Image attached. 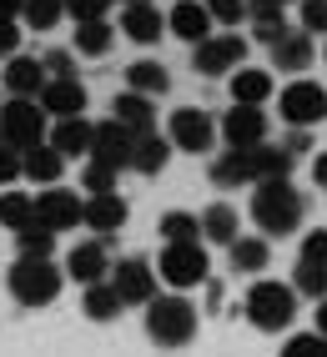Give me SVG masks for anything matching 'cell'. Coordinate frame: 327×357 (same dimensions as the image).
Masks as SVG:
<instances>
[{
	"instance_id": "cell-41",
	"label": "cell",
	"mask_w": 327,
	"mask_h": 357,
	"mask_svg": "<svg viewBox=\"0 0 327 357\" xmlns=\"http://www.w3.org/2000/svg\"><path fill=\"white\" fill-rule=\"evenodd\" d=\"M282 357H327V337H322V332H312V337H292L282 347Z\"/></svg>"
},
{
	"instance_id": "cell-40",
	"label": "cell",
	"mask_w": 327,
	"mask_h": 357,
	"mask_svg": "<svg viewBox=\"0 0 327 357\" xmlns=\"http://www.w3.org/2000/svg\"><path fill=\"white\" fill-rule=\"evenodd\" d=\"M302 31L327 36V0H302Z\"/></svg>"
},
{
	"instance_id": "cell-7",
	"label": "cell",
	"mask_w": 327,
	"mask_h": 357,
	"mask_svg": "<svg viewBox=\"0 0 327 357\" xmlns=\"http://www.w3.org/2000/svg\"><path fill=\"white\" fill-rule=\"evenodd\" d=\"M167 141L176 151H186V156H201V151H212L217 146V121L206 111H197V106H181V111H172V121H167Z\"/></svg>"
},
{
	"instance_id": "cell-45",
	"label": "cell",
	"mask_w": 327,
	"mask_h": 357,
	"mask_svg": "<svg viewBox=\"0 0 327 357\" xmlns=\"http://www.w3.org/2000/svg\"><path fill=\"white\" fill-rule=\"evenodd\" d=\"M15 45H20V26H15V15H0V56H15Z\"/></svg>"
},
{
	"instance_id": "cell-8",
	"label": "cell",
	"mask_w": 327,
	"mask_h": 357,
	"mask_svg": "<svg viewBox=\"0 0 327 357\" xmlns=\"http://www.w3.org/2000/svg\"><path fill=\"white\" fill-rule=\"evenodd\" d=\"M36 222H40V227H51V231L61 236V231H71V227L86 222V202L71 192V186H61V181H56V186H45V192L36 197Z\"/></svg>"
},
{
	"instance_id": "cell-47",
	"label": "cell",
	"mask_w": 327,
	"mask_h": 357,
	"mask_svg": "<svg viewBox=\"0 0 327 357\" xmlns=\"http://www.w3.org/2000/svg\"><path fill=\"white\" fill-rule=\"evenodd\" d=\"M312 181H317V186H327V156H317V161H312Z\"/></svg>"
},
{
	"instance_id": "cell-33",
	"label": "cell",
	"mask_w": 327,
	"mask_h": 357,
	"mask_svg": "<svg viewBox=\"0 0 327 357\" xmlns=\"http://www.w3.org/2000/svg\"><path fill=\"white\" fill-rule=\"evenodd\" d=\"M267 236H237V242H231V267L237 272H262L267 267Z\"/></svg>"
},
{
	"instance_id": "cell-21",
	"label": "cell",
	"mask_w": 327,
	"mask_h": 357,
	"mask_svg": "<svg viewBox=\"0 0 327 357\" xmlns=\"http://www.w3.org/2000/svg\"><path fill=\"white\" fill-rule=\"evenodd\" d=\"M167 156H172V141L161 136V131H136V146H131V172L156 176L161 166H167Z\"/></svg>"
},
{
	"instance_id": "cell-3",
	"label": "cell",
	"mask_w": 327,
	"mask_h": 357,
	"mask_svg": "<svg viewBox=\"0 0 327 357\" xmlns=\"http://www.w3.org/2000/svg\"><path fill=\"white\" fill-rule=\"evenodd\" d=\"M45 131H51V116L40 111L36 96H10L6 106H0V141L15 151H31L45 141Z\"/></svg>"
},
{
	"instance_id": "cell-37",
	"label": "cell",
	"mask_w": 327,
	"mask_h": 357,
	"mask_svg": "<svg viewBox=\"0 0 327 357\" xmlns=\"http://www.w3.org/2000/svg\"><path fill=\"white\" fill-rule=\"evenodd\" d=\"M116 172H121V166H111V161H96V156H91V166L81 172V186H86L91 197H96V192H116Z\"/></svg>"
},
{
	"instance_id": "cell-38",
	"label": "cell",
	"mask_w": 327,
	"mask_h": 357,
	"mask_svg": "<svg viewBox=\"0 0 327 357\" xmlns=\"http://www.w3.org/2000/svg\"><path fill=\"white\" fill-rule=\"evenodd\" d=\"M292 287H297V292H307V297H317V292H327V267H317V261H302V257H297V272H292Z\"/></svg>"
},
{
	"instance_id": "cell-42",
	"label": "cell",
	"mask_w": 327,
	"mask_h": 357,
	"mask_svg": "<svg viewBox=\"0 0 327 357\" xmlns=\"http://www.w3.org/2000/svg\"><path fill=\"white\" fill-rule=\"evenodd\" d=\"M111 6H106V0H66V15H71V20H101Z\"/></svg>"
},
{
	"instance_id": "cell-26",
	"label": "cell",
	"mask_w": 327,
	"mask_h": 357,
	"mask_svg": "<svg viewBox=\"0 0 327 357\" xmlns=\"http://www.w3.org/2000/svg\"><path fill=\"white\" fill-rule=\"evenodd\" d=\"M292 172V151L287 146H252V181H282Z\"/></svg>"
},
{
	"instance_id": "cell-28",
	"label": "cell",
	"mask_w": 327,
	"mask_h": 357,
	"mask_svg": "<svg viewBox=\"0 0 327 357\" xmlns=\"http://www.w3.org/2000/svg\"><path fill=\"white\" fill-rule=\"evenodd\" d=\"M272 91V76L257 66H237V76H231V101H247V106H262Z\"/></svg>"
},
{
	"instance_id": "cell-32",
	"label": "cell",
	"mask_w": 327,
	"mask_h": 357,
	"mask_svg": "<svg viewBox=\"0 0 327 357\" xmlns=\"http://www.w3.org/2000/svg\"><path fill=\"white\" fill-rule=\"evenodd\" d=\"M111 40H116V31L106 26V15L101 20H76V51L81 56H106Z\"/></svg>"
},
{
	"instance_id": "cell-48",
	"label": "cell",
	"mask_w": 327,
	"mask_h": 357,
	"mask_svg": "<svg viewBox=\"0 0 327 357\" xmlns=\"http://www.w3.org/2000/svg\"><path fill=\"white\" fill-rule=\"evenodd\" d=\"M26 10V0H0V15H20Z\"/></svg>"
},
{
	"instance_id": "cell-4",
	"label": "cell",
	"mask_w": 327,
	"mask_h": 357,
	"mask_svg": "<svg viewBox=\"0 0 327 357\" xmlns=\"http://www.w3.org/2000/svg\"><path fill=\"white\" fill-rule=\"evenodd\" d=\"M6 282H10V292H15L20 307H45V302H56V292H61V267L51 257H20Z\"/></svg>"
},
{
	"instance_id": "cell-36",
	"label": "cell",
	"mask_w": 327,
	"mask_h": 357,
	"mask_svg": "<svg viewBox=\"0 0 327 357\" xmlns=\"http://www.w3.org/2000/svg\"><path fill=\"white\" fill-rule=\"evenodd\" d=\"M20 15H26L31 31H51L56 20L66 15V0H26V10H20Z\"/></svg>"
},
{
	"instance_id": "cell-6",
	"label": "cell",
	"mask_w": 327,
	"mask_h": 357,
	"mask_svg": "<svg viewBox=\"0 0 327 357\" xmlns=\"http://www.w3.org/2000/svg\"><path fill=\"white\" fill-rule=\"evenodd\" d=\"M156 277L167 282V287H176V292H186V287H197V282H206V252H201V242H167Z\"/></svg>"
},
{
	"instance_id": "cell-46",
	"label": "cell",
	"mask_w": 327,
	"mask_h": 357,
	"mask_svg": "<svg viewBox=\"0 0 327 357\" xmlns=\"http://www.w3.org/2000/svg\"><path fill=\"white\" fill-rule=\"evenodd\" d=\"M45 76H76V61L66 51H51V56H45Z\"/></svg>"
},
{
	"instance_id": "cell-44",
	"label": "cell",
	"mask_w": 327,
	"mask_h": 357,
	"mask_svg": "<svg viewBox=\"0 0 327 357\" xmlns=\"http://www.w3.org/2000/svg\"><path fill=\"white\" fill-rule=\"evenodd\" d=\"M20 176V151L15 146H6V141H0V186H10Z\"/></svg>"
},
{
	"instance_id": "cell-34",
	"label": "cell",
	"mask_w": 327,
	"mask_h": 357,
	"mask_svg": "<svg viewBox=\"0 0 327 357\" xmlns=\"http://www.w3.org/2000/svg\"><path fill=\"white\" fill-rule=\"evenodd\" d=\"M15 247H20V257H51L56 252V231L40 227V222H31V227L15 231Z\"/></svg>"
},
{
	"instance_id": "cell-11",
	"label": "cell",
	"mask_w": 327,
	"mask_h": 357,
	"mask_svg": "<svg viewBox=\"0 0 327 357\" xmlns=\"http://www.w3.org/2000/svg\"><path fill=\"white\" fill-rule=\"evenodd\" d=\"M111 287L121 292L126 307H146L156 297V272L146 267L142 257H126V261H116V267H111Z\"/></svg>"
},
{
	"instance_id": "cell-18",
	"label": "cell",
	"mask_w": 327,
	"mask_h": 357,
	"mask_svg": "<svg viewBox=\"0 0 327 357\" xmlns=\"http://www.w3.org/2000/svg\"><path fill=\"white\" fill-rule=\"evenodd\" d=\"M61 172H66V156L51 146V141H40V146L20 151V176H31V181H40V186H56Z\"/></svg>"
},
{
	"instance_id": "cell-23",
	"label": "cell",
	"mask_w": 327,
	"mask_h": 357,
	"mask_svg": "<svg viewBox=\"0 0 327 357\" xmlns=\"http://www.w3.org/2000/svg\"><path fill=\"white\" fill-rule=\"evenodd\" d=\"M86 227L91 231H121L126 227V202L116 192H96L86 202Z\"/></svg>"
},
{
	"instance_id": "cell-52",
	"label": "cell",
	"mask_w": 327,
	"mask_h": 357,
	"mask_svg": "<svg viewBox=\"0 0 327 357\" xmlns=\"http://www.w3.org/2000/svg\"><path fill=\"white\" fill-rule=\"evenodd\" d=\"M322 56H327V51H322Z\"/></svg>"
},
{
	"instance_id": "cell-16",
	"label": "cell",
	"mask_w": 327,
	"mask_h": 357,
	"mask_svg": "<svg viewBox=\"0 0 327 357\" xmlns=\"http://www.w3.org/2000/svg\"><path fill=\"white\" fill-rule=\"evenodd\" d=\"M121 31H126L136 45H151V40H161V31H167V15H161L151 0H126V10H121Z\"/></svg>"
},
{
	"instance_id": "cell-43",
	"label": "cell",
	"mask_w": 327,
	"mask_h": 357,
	"mask_svg": "<svg viewBox=\"0 0 327 357\" xmlns=\"http://www.w3.org/2000/svg\"><path fill=\"white\" fill-rule=\"evenodd\" d=\"M302 261L327 267V231H307V242H302Z\"/></svg>"
},
{
	"instance_id": "cell-13",
	"label": "cell",
	"mask_w": 327,
	"mask_h": 357,
	"mask_svg": "<svg viewBox=\"0 0 327 357\" xmlns=\"http://www.w3.org/2000/svg\"><path fill=\"white\" fill-rule=\"evenodd\" d=\"M131 146H136V131L126 121H101L91 126V156L96 161H111V166H131Z\"/></svg>"
},
{
	"instance_id": "cell-2",
	"label": "cell",
	"mask_w": 327,
	"mask_h": 357,
	"mask_svg": "<svg viewBox=\"0 0 327 357\" xmlns=\"http://www.w3.org/2000/svg\"><path fill=\"white\" fill-rule=\"evenodd\" d=\"M146 332H151V342L156 347H181V342H192V332H197V307L186 302V297H151L146 302Z\"/></svg>"
},
{
	"instance_id": "cell-31",
	"label": "cell",
	"mask_w": 327,
	"mask_h": 357,
	"mask_svg": "<svg viewBox=\"0 0 327 357\" xmlns=\"http://www.w3.org/2000/svg\"><path fill=\"white\" fill-rule=\"evenodd\" d=\"M36 222V197H26V192H0V227H10V231H20V227H31Z\"/></svg>"
},
{
	"instance_id": "cell-22",
	"label": "cell",
	"mask_w": 327,
	"mask_h": 357,
	"mask_svg": "<svg viewBox=\"0 0 327 357\" xmlns=\"http://www.w3.org/2000/svg\"><path fill=\"white\" fill-rule=\"evenodd\" d=\"M121 292H116L111 287V277H101V282H91V287H86V297H81V312L91 317V322H116V317H121Z\"/></svg>"
},
{
	"instance_id": "cell-10",
	"label": "cell",
	"mask_w": 327,
	"mask_h": 357,
	"mask_svg": "<svg viewBox=\"0 0 327 357\" xmlns=\"http://www.w3.org/2000/svg\"><path fill=\"white\" fill-rule=\"evenodd\" d=\"M282 116L292 126H317L322 116H327V91L307 76H297L287 91H282Z\"/></svg>"
},
{
	"instance_id": "cell-20",
	"label": "cell",
	"mask_w": 327,
	"mask_h": 357,
	"mask_svg": "<svg viewBox=\"0 0 327 357\" xmlns=\"http://www.w3.org/2000/svg\"><path fill=\"white\" fill-rule=\"evenodd\" d=\"M106 272H111V261H106V247L101 242H81V247H71V257H66V277H76L81 287L101 282Z\"/></svg>"
},
{
	"instance_id": "cell-17",
	"label": "cell",
	"mask_w": 327,
	"mask_h": 357,
	"mask_svg": "<svg viewBox=\"0 0 327 357\" xmlns=\"http://www.w3.org/2000/svg\"><path fill=\"white\" fill-rule=\"evenodd\" d=\"M45 141H51L61 156H91V121L86 116H56Z\"/></svg>"
},
{
	"instance_id": "cell-14",
	"label": "cell",
	"mask_w": 327,
	"mask_h": 357,
	"mask_svg": "<svg viewBox=\"0 0 327 357\" xmlns=\"http://www.w3.org/2000/svg\"><path fill=\"white\" fill-rule=\"evenodd\" d=\"M36 101H40V111L56 121V116H81V111H86V91H81L76 76H45V86H40Z\"/></svg>"
},
{
	"instance_id": "cell-51",
	"label": "cell",
	"mask_w": 327,
	"mask_h": 357,
	"mask_svg": "<svg viewBox=\"0 0 327 357\" xmlns=\"http://www.w3.org/2000/svg\"><path fill=\"white\" fill-rule=\"evenodd\" d=\"M277 6H292V0H277Z\"/></svg>"
},
{
	"instance_id": "cell-27",
	"label": "cell",
	"mask_w": 327,
	"mask_h": 357,
	"mask_svg": "<svg viewBox=\"0 0 327 357\" xmlns=\"http://www.w3.org/2000/svg\"><path fill=\"white\" fill-rule=\"evenodd\" d=\"M307 61H312V36L307 31H287L272 45V66H282V70H302Z\"/></svg>"
},
{
	"instance_id": "cell-30",
	"label": "cell",
	"mask_w": 327,
	"mask_h": 357,
	"mask_svg": "<svg viewBox=\"0 0 327 357\" xmlns=\"http://www.w3.org/2000/svg\"><path fill=\"white\" fill-rule=\"evenodd\" d=\"M201 236H206V242H222V247H231V242H237V211H231L227 202L206 206V217H201Z\"/></svg>"
},
{
	"instance_id": "cell-15",
	"label": "cell",
	"mask_w": 327,
	"mask_h": 357,
	"mask_svg": "<svg viewBox=\"0 0 327 357\" xmlns=\"http://www.w3.org/2000/svg\"><path fill=\"white\" fill-rule=\"evenodd\" d=\"M212 26L217 20H212V10H206V0H176L172 15H167V31L181 36V40H192V45L212 36Z\"/></svg>"
},
{
	"instance_id": "cell-24",
	"label": "cell",
	"mask_w": 327,
	"mask_h": 357,
	"mask_svg": "<svg viewBox=\"0 0 327 357\" xmlns=\"http://www.w3.org/2000/svg\"><path fill=\"white\" fill-rule=\"evenodd\" d=\"M111 116H116V121H126L131 131H151V126H156V106H151V96H142V91H131V86L116 96Z\"/></svg>"
},
{
	"instance_id": "cell-49",
	"label": "cell",
	"mask_w": 327,
	"mask_h": 357,
	"mask_svg": "<svg viewBox=\"0 0 327 357\" xmlns=\"http://www.w3.org/2000/svg\"><path fill=\"white\" fill-rule=\"evenodd\" d=\"M317 332H322V337H327V302L317 307Z\"/></svg>"
},
{
	"instance_id": "cell-25",
	"label": "cell",
	"mask_w": 327,
	"mask_h": 357,
	"mask_svg": "<svg viewBox=\"0 0 327 357\" xmlns=\"http://www.w3.org/2000/svg\"><path fill=\"white\" fill-rule=\"evenodd\" d=\"M212 186H242V181H252V151H237V146H227V156H217L212 161Z\"/></svg>"
},
{
	"instance_id": "cell-5",
	"label": "cell",
	"mask_w": 327,
	"mask_h": 357,
	"mask_svg": "<svg viewBox=\"0 0 327 357\" xmlns=\"http://www.w3.org/2000/svg\"><path fill=\"white\" fill-rule=\"evenodd\" d=\"M297 312V287H282V282H257L247 292V322L257 332H282Z\"/></svg>"
},
{
	"instance_id": "cell-29",
	"label": "cell",
	"mask_w": 327,
	"mask_h": 357,
	"mask_svg": "<svg viewBox=\"0 0 327 357\" xmlns=\"http://www.w3.org/2000/svg\"><path fill=\"white\" fill-rule=\"evenodd\" d=\"M126 86H131V91H142V96H161V91L172 86V76H167V66H161V61H131Z\"/></svg>"
},
{
	"instance_id": "cell-12",
	"label": "cell",
	"mask_w": 327,
	"mask_h": 357,
	"mask_svg": "<svg viewBox=\"0 0 327 357\" xmlns=\"http://www.w3.org/2000/svg\"><path fill=\"white\" fill-rule=\"evenodd\" d=\"M247 61V40L242 36H206L197 40V70L201 76H227Z\"/></svg>"
},
{
	"instance_id": "cell-35",
	"label": "cell",
	"mask_w": 327,
	"mask_h": 357,
	"mask_svg": "<svg viewBox=\"0 0 327 357\" xmlns=\"http://www.w3.org/2000/svg\"><path fill=\"white\" fill-rule=\"evenodd\" d=\"M161 236H167V242H197L201 222L192 217V211H167V217H161Z\"/></svg>"
},
{
	"instance_id": "cell-50",
	"label": "cell",
	"mask_w": 327,
	"mask_h": 357,
	"mask_svg": "<svg viewBox=\"0 0 327 357\" xmlns=\"http://www.w3.org/2000/svg\"><path fill=\"white\" fill-rule=\"evenodd\" d=\"M106 6H126V0H106Z\"/></svg>"
},
{
	"instance_id": "cell-1",
	"label": "cell",
	"mask_w": 327,
	"mask_h": 357,
	"mask_svg": "<svg viewBox=\"0 0 327 357\" xmlns=\"http://www.w3.org/2000/svg\"><path fill=\"white\" fill-rule=\"evenodd\" d=\"M252 222L262 236H287L297 231L302 222V197L297 186L282 176V181H257V197H252Z\"/></svg>"
},
{
	"instance_id": "cell-9",
	"label": "cell",
	"mask_w": 327,
	"mask_h": 357,
	"mask_svg": "<svg viewBox=\"0 0 327 357\" xmlns=\"http://www.w3.org/2000/svg\"><path fill=\"white\" fill-rule=\"evenodd\" d=\"M217 136H227V146H237V151L262 146V141H267V116H262V106H247V101H237V106H231V111L222 116Z\"/></svg>"
},
{
	"instance_id": "cell-19",
	"label": "cell",
	"mask_w": 327,
	"mask_h": 357,
	"mask_svg": "<svg viewBox=\"0 0 327 357\" xmlns=\"http://www.w3.org/2000/svg\"><path fill=\"white\" fill-rule=\"evenodd\" d=\"M0 81H6L10 96H40V86H45V61H36V56H10Z\"/></svg>"
},
{
	"instance_id": "cell-39",
	"label": "cell",
	"mask_w": 327,
	"mask_h": 357,
	"mask_svg": "<svg viewBox=\"0 0 327 357\" xmlns=\"http://www.w3.org/2000/svg\"><path fill=\"white\" fill-rule=\"evenodd\" d=\"M206 10L217 26H237V20H247V0H206Z\"/></svg>"
}]
</instances>
